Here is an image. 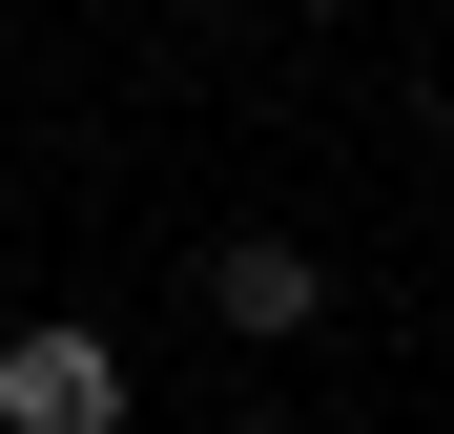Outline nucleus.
Returning a JSON list of instances; mask_svg holds the SVG:
<instances>
[{"instance_id":"obj_1","label":"nucleus","mask_w":454,"mask_h":434,"mask_svg":"<svg viewBox=\"0 0 454 434\" xmlns=\"http://www.w3.org/2000/svg\"><path fill=\"white\" fill-rule=\"evenodd\" d=\"M0 434H124V351H104L83 311L0 331Z\"/></svg>"},{"instance_id":"obj_2","label":"nucleus","mask_w":454,"mask_h":434,"mask_svg":"<svg viewBox=\"0 0 454 434\" xmlns=\"http://www.w3.org/2000/svg\"><path fill=\"white\" fill-rule=\"evenodd\" d=\"M310 311H331V269L289 249V228H207V331H248V351H289Z\"/></svg>"},{"instance_id":"obj_3","label":"nucleus","mask_w":454,"mask_h":434,"mask_svg":"<svg viewBox=\"0 0 454 434\" xmlns=\"http://www.w3.org/2000/svg\"><path fill=\"white\" fill-rule=\"evenodd\" d=\"M227 434H269V414H227Z\"/></svg>"},{"instance_id":"obj_4","label":"nucleus","mask_w":454,"mask_h":434,"mask_svg":"<svg viewBox=\"0 0 454 434\" xmlns=\"http://www.w3.org/2000/svg\"><path fill=\"white\" fill-rule=\"evenodd\" d=\"M310 21H331V0H310Z\"/></svg>"}]
</instances>
